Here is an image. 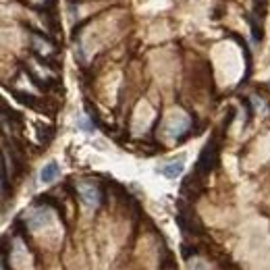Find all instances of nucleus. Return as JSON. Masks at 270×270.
<instances>
[{"label": "nucleus", "instance_id": "obj_1", "mask_svg": "<svg viewBox=\"0 0 270 270\" xmlns=\"http://www.w3.org/2000/svg\"><path fill=\"white\" fill-rule=\"evenodd\" d=\"M50 222H52V214H50V210H46V208H36V210H32L30 214H27V226H30L32 231L44 229V226H48Z\"/></svg>", "mask_w": 270, "mask_h": 270}, {"label": "nucleus", "instance_id": "obj_2", "mask_svg": "<svg viewBox=\"0 0 270 270\" xmlns=\"http://www.w3.org/2000/svg\"><path fill=\"white\" fill-rule=\"evenodd\" d=\"M183 170H185V154H181L179 158H175V160H170V162H166V164H162L160 168H158V173L160 175H164L166 179H177Z\"/></svg>", "mask_w": 270, "mask_h": 270}, {"label": "nucleus", "instance_id": "obj_3", "mask_svg": "<svg viewBox=\"0 0 270 270\" xmlns=\"http://www.w3.org/2000/svg\"><path fill=\"white\" fill-rule=\"evenodd\" d=\"M79 197H81V202L90 208L100 204V191H98L94 185H88V183H81L79 185Z\"/></svg>", "mask_w": 270, "mask_h": 270}, {"label": "nucleus", "instance_id": "obj_4", "mask_svg": "<svg viewBox=\"0 0 270 270\" xmlns=\"http://www.w3.org/2000/svg\"><path fill=\"white\" fill-rule=\"evenodd\" d=\"M61 175V166H59V162H48V164H44L42 166V170H40V181L42 183H52L56 177Z\"/></svg>", "mask_w": 270, "mask_h": 270}, {"label": "nucleus", "instance_id": "obj_5", "mask_svg": "<svg viewBox=\"0 0 270 270\" xmlns=\"http://www.w3.org/2000/svg\"><path fill=\"white\" fill-rule=\"evenodd\" d=\"M77 125H79V129H83V131H92V125H90L88 121L79 119V121H77Z\"/></svg>", "mask_w": 270, "mask_h": 270}, {"label": "nucleus", "instance_id": "obj_6", "mask_svg": "<svg viewBox=\"0 0 270 270\" xmlns=\"http://www.w3.org/2000/svg\"><path fill=\"white\" fill-rule=\"evenodd\" d=\"M191 270H206V266H204V262H193Z\"/></svg>", "mask_w": 270, "mask_h": 270}]
</instances>
